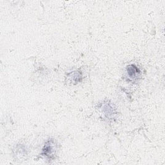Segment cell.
<instances>
[{
  "label": "cell",
  "instance_id": "6da1fadb",
  "mask_svg": "<svg viewBox=\"0 0 165 165\" xmlns=\"http://www.w3.org/2000/svg\"><path fill=\"white\" fill-rule=\"evenodd\" d=\"M127 72L130 78H134V77H136L137 74L139 73V70L135 65H131L127 67Z\"/></svg>",
  "mask_w": 165,
  "mask_h": 165
}]
</instances>
